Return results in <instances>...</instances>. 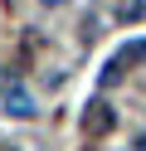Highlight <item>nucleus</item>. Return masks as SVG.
I'll return each mask as SVG.
<instances>
[{"label":"nucleus","instance_id":"obj_1","mask_svg":"<svg viewBox=\"0 0 146 151\" xmlns=\"http://www.w3.org/2000/svg\"><path fill=\"white\" fill-rule=\"evenodd\" d=\"M0 107H5L10 117H34V98H29L19 83H5V93H0Z\"/></svg>","mask_w":146,"mask_h":151},{"label":"nucleus","instance_id":"obj_2","mask_svg":"<svg viewBox=\"0 0 146 151\" xmlns=\"http://www.w3.org/2000/svg\"><path fill=\"white\" fill-rule=\"evenodd\" d=\"M107 127H112V107H107L102 98H97V102H88V112H83V132H93V137H102Z\"/></svg>","mask_w":146,"mask_h":151},{"label":"nucleus","instance_id":"obj_3","mask_svg":"<svg viewBox=\"0 0 146 151\" xmlns=\"http://www.w3.org/2000/svg\"><path fill=\"white\" fill-rule=\"evenodd\" d=\"M136 151H146V137H136Z\"/></svg>","mask_w":146,"mask_h":151},{"label":"nucleus","instance_id":"obj_4","mask_svg":"<svg viewBox=\"0 0 146 151\" xmlns=\"http://www.w3.org/2000/svg\"><path fill=\"white\" fill-rule=\"evenodd\" d=\"M44 5H63V0H44Z\"/></svg>","mask_w":146,"mask_h":151}]
</instances>
